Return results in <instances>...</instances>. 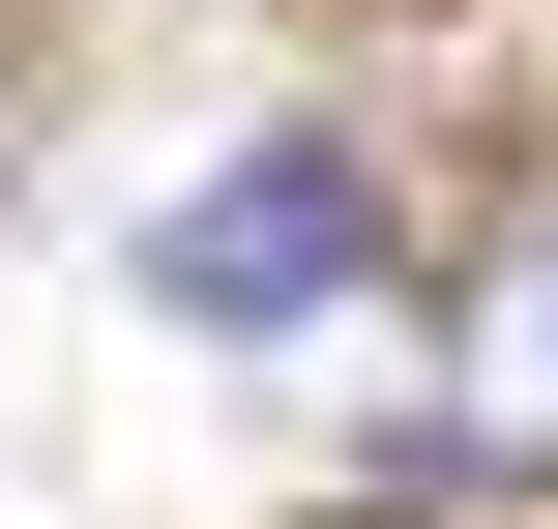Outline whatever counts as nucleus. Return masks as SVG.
Returning <instances> with one entry per match:
<instances>
[{"instance_id":"nucleus-1","label":"nucleus","mask_w":558,"mask_h":529,"mask_svg":"<svg viewBox=\"0 0 558 529\" xmlns=\"http://www.w3.org/2000/svg\"><path fill=\"white\" fill-rule=\"evenodd\" d=\"M353 236H383V206H353V147H235V177H177V206H147V294H177L206 353H294V324L353 294Z\"/></svg>"},{"instance_id":"nucleus-2","label":"nucleus","mask_w":558,"mask_h":529,"mask_svg":"<svg viewBox=\"0 0 558 529\" xmlns=\"http://www.w3.org/2000/svg\"><path fill=\"white\" fill-rule=\"evenodd\" d=\"M441 471H558V206H500L441 294Z\"/></svg>"},{"instance_id":"nucleus-3","label":"nucleus","mask_w":558,"mask_h":529,"mask_svg":"<svg viewBox=\"0 0 558 529\" xmlns=\"http://www.w3.org/2000/svg\"><path fill=\"white\" fill-rule=\"evenodd\" d=\"M324 529H412V501H324Z\"/></svg>"}]
</instances>
